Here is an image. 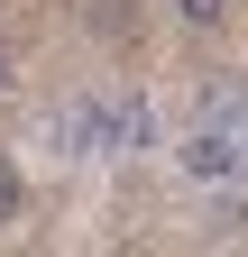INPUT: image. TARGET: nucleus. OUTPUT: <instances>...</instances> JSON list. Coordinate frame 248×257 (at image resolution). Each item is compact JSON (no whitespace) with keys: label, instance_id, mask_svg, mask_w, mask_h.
I'll use <instances>...</instances> for the list:
<instances>
[{"label":"nucleus","instance_id":"obj_1","mask_svg":"<svg viewBox=\"0 0 248 257\" xmlns=\"http://www.w3.org/2000/svg\"><path fill=\"white\" fill-rule=\"evenodd\" d=\"M175 166L193 175V184H230V175H248V138H239L230 119H193L175 138Z\"/></svg>","mask_w":248,"mask_h":257},{"label":"nucleus","instance_id":"obj_2","mask_svg":"<svg viewBox=\"0 0 248 257\" xmlns=\"http://www.w3.org/2000/svg\"><path fill=\"white\" fill-rule=\"evenodd\" d=\"M46 147H55V156H110V101H65V110H46Z\"/></svg>","mask_w":248,"mask_h":257},{"label":"nucleus","instance_id":"obj_3","mask_svg":"<svg viewBox=\"0 0 248 257\" xmlns=\"http://www.w3.org/2000/svg\"><path fill=\"white\" fill-rule=\"evenodd\" d=\"M147 138H157V110L147 101H110V156H138Z\"/></svg>","mask_w":248,"mask_h":257},{"label":"nucleus","instance_id":"obj_4","mask_svg":"<svg viewBox=\"0 0 248 257\" xmlns=\"http://www.w3.org/2000/svg\"><path fill=\"white\" fill-rule=\"evenodd\" d=\"M19 211H28V175L0 156V220H19Z\"/></svg>","mask_w":248,"mask_h":257},{"label":"nucleus","instance_id":"obj_5","mask_svg":"<svg viewBox=\"0 0 248 257\" xmlns=\"http://www.w3.org/2000/svg\"><path fill=\"white\" fill-rule=\"evenodd\" d=\"M175 19H184V28H221V19H230V0H175Z\"/></svg>","mask_w":248,"mask_h":257},{"label":"nucleus","instance_id":"obj_6","mask_svg":"<svg viewBox=\"0 0 248 257\" xmlns=\"http://www.w3.org/2000/svg\"><path fill=\"white\" fill-rule=\"evenodd\" d=\"M0 92H10V55H0Z\"/></svg>","mask_w":248,"mask_h":257}]
</instances>
